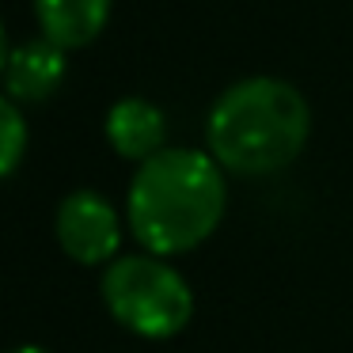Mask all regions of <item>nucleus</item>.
Here are the masks:
<instances>
[{"label":"nucleus","mask_w":353,"mask_h":353,"mask_svg":"<svg viewBox=\"0 0 353 353\" xmlns=\"http://www.w3.org/2000/svg\"><path fill=\"white\" fill-rule=\"evenodd\" d=\"M228 186L213 152L160 148L137 163L130 183V228L145 251L175 259L201 247L224 221Z\"/></svg>","instance_id":"obj_1"},{"label":"nucleus","mask_w":353,"mask_h":353,"mask_svg":"<svg viewBox=\"0 0 353 353\" xmlns=\"http://www.w3.org/2000/svg\"><path fill=\"white\" fill-rule=\"evenodd\" d=\"M312 107L277 77H247L213 103L205 145L232 175H274L289 168L307 145Z\"/></svg>","instance_id":"obj_2"},{"label":"nucleus","mask_w":353,"mask_h":353,"mask_svg":"<svg viewBox=\"0 0 353 353\" xmlns=\"http://www.w3.org/2000/svg\"><path fill=\"white\" fill-rule=\"evenodd\" d=\"M103 304L130 334L163 342L186 330L194 315V289L163 254H125L103 270Z\"/></svg>","instance_id":"obj_3"},{"label":"nucleus","mask_w":353,"mask_h":353,"mask_svg":"<svg viewBox=\"0 0 353 353\" xmlns=\"http://www.w3.org/2000/svg\"><path fill=\"white\" fill-rule=\"evenodd\" d=\"M57 243L80 266H103L122 247V221L114 205L95 190H72L57 205Z\"/></svg>","instance_id":"obj_4"},{"label":"nucleus","mask_w":353,"mask_h":353,"mask_svg":"<svg viewBox=\"0 0 353 353\" xmlns=\"http://www.w3.org/2000/svg\"><path fill=\"white\" fill-rule=\"evenodd\" d=\"M65 54L57 42H50L46 34L31 42H19L12 46L8 65L0 72V84H4V95L16 103H42L65 84Z\"/></svg>","instance_id":"obj_5"},{"label":"nucleus","mask_w":353,"mask_h":353,"mask_svg":"<svg viewBox=\"0 0 353 353\" xmlns=\"http://www.w3.org/2000/svg\"><path fill=\"white\" fill-rule=\"evenodd\" d=\"M107 141L122 160H133V163H145L148 156H156L160 148H168V118L156 103L141 99V95H125L118 99L114 107L107 110Z\"/></svg>","instance_id":"obj_6"},{"label":"nucleus","mask_w":353,"mask_h":353,"mask_svg":"<svg viewBox=\"0 0 353 353\" xmlns=\"http://www.w3.org/2000/svg\"><path fill=\"white\" fill-rule=\"evenodd\" d=\"M114 0H34L42 34L61 50H84L103 34Z\"/></svg>","instance_id":"obj_7"},{"label":"nucleus","mask_w":353,"mask_h":353,"mask_svg":"<svg viewBox=\"0 0 353 353\" xmlns=\"http://www.w3.org/2000/svg\"><path fill=\"white\" fill-rule=\"evenodd\" d=\"M27 152V122H23V110H19L16 99L0 92V179L12 175V171L23 163Z\"/></svg>","instance_id":"obj_8"},{"label":"nucleus","mask_w":353,"mask_h":353,"mask_svg":"<svg viewBox=\"0 0 353 353\" xmlns=\"http://www.w3.org/2000/svg\"><path fill=\"white\" fill-rule=\"evenodd\" d=\"M8 54H12V46H8V34H4V23H0V72L8 65Z\"/></svg>","instance_id":"obj_9"},{"label":"nucleus","mask_w":353,"mask_h":353,"mask_svg":"<svg viewBox=\"0 0 353 353\" xmlns=\"http://www.w3.org/2000/svg\"><path fill=\"white\" fill-rule=\"evenodd\" d=\"M4 353H54V350H42V345H12Z\"/></svg>","instance_id":"obj_10"}]
</instances>
